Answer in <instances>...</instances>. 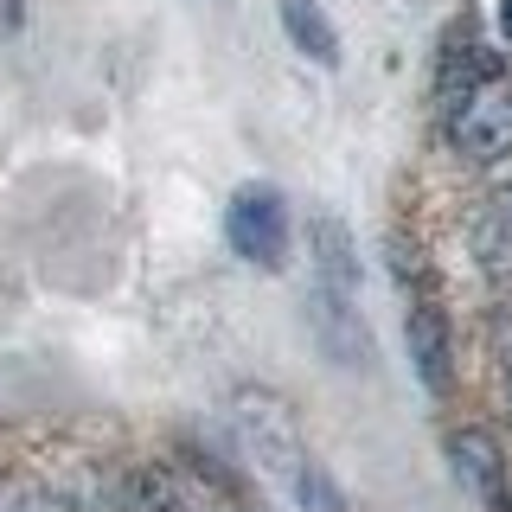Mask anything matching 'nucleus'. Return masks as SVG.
<instances>
[{"label":"nucleus","instance_id":"f03ea898","mask_svg":"<svg viewBox=\"0 0 512 512\" xmlns=\"http://www.w3.org/2000/svg\"><path fill=\"white\" fill-rule=\"evenodd\" d=\"M448 135H455V148L468 154V160H500V154H512V77L506 71L480 77V84L455 103Z\"/></svg>","mask_w":512,"mask_h":512},{"label":"nucleus","instance_id":"39448f33","mask_svg":"<svg viewBox=\"0 0 512 512\" xmlns=\"http://www.w3.org/2000/svg\"><path fill=\"white\" fill-rule=\"evenodd\" d=\"M308 314H314V333H320V346H327V359L372 365V340H365V320H359V295H327V288H314Z\"/></svg>","mask_w":512,"mask_h":512},{"label":"nucleus","instance_id":"9d476101","mask_svg":"<svg viewBox=\"0 0 512 512\" xmlns=\"http://www.w3.org/2000/svg\"><path fill=\"white\" fill-rule=\"evenodd\" d=\"M480 77H493V58L480 52V45L468 39V26H461V39H448V52H442V96H468Z\"/></svg>","mask_w":512,"mask_h":512},{"label":"nucleus","instance_id":"9b49d317","mask_svg":"<svg viewBox=\"0 0 512 512\" xmlns=\"http://www.w3.org/2000/svg\"><path fill=\"white\" fill-rule=\"evenodd\" d=\"M474 256H480V269H487L493 282H512V224L493 212V205L474 218Z\"/></svg>","mask_w":512,"mask_h":512},{"label":"nucleus","instance_id":"4468645a","mask_svg":"<svg viewBox=\"0 0 512 512\" xmlns=\"http://www.w3.org/2000/svg\"><path fill=\"white\" fill-rule=\"evenodd\" d=\"M493 212H500V218H506V224H512V180H506V186H500V192H493Z\"/></svg>","mask_w":512,"mask_h":512},{"label":"nucleus","instance_id":"6e6552de","mask_svg":"<svg viewBox=\"0 0 512 512\" xmlns=\"http://www.w3.org/2000/svg\"><path fill=\"white\" fill-rule=\"evenodd\" d=\"M276 13H282V32H288V45H295L301 58L340 64V32H333V20H327L320 0H276Z\"/></svg>","mask_w":512,"mask_h":512},{"label":"nucleus","instance_id":"f257e3e1","mask_svg":"<svg viewBox=\"0 0 512 512\" xmlns=\"http://www.w3.org/2000/svg\"><path fill=\"white\" fill-rule=\"evenodd\" d=\"M224 237L231 250L256 269H282L288 256V205L276 186H244L231 205H224Z\"/></svg>","mask_w":512,"mask_h":512},{"label":"nucleus","instance_id":"ddd939ff","mask_svg":"<svg viewBox=\"0 0 512 512\" xmlns=\"http://www.w3.org/2000/svg\"><path fill=\"white\" fill-rule=\"evenodd\" d=\"M0 512H64V506L32 480H13V487H0Z\"/></svg>","mask_w":512,"mask_h":512},{"label":"nucleus","instance_id":"20e7f679","mask_svg":"<svg viewBox=\"0 0 512 512\" xmlns=\"http://www.w3.org/2000/svg\"><path fill=\"white\" fill-rule=\"evenodd\" d=\"M237 416H244V436L256 448V461H263L269 474H282L301 461V442H295V416H288L282 397H269V391H244L237 397Z\"/></svg>","mask_w":512,"mask_h":512},{"label":"nucleus","instance_id":"423d86ee","mask_svg":"<svg viewBox=\"0 0 512 512\" xmlns=\"http://www.w3.org/2000/svg\"><path fill=\"white\" fill-rule=\"evenodd\" d=\"M448 461H455L461 487L474 493L487 512H506V461H500V442L480 436V429H461V436H448Z\"/></svg>","mask_w":512,"mask_h":512},{"label":"nucleus","instance_id":"2eb2a0df","mask_svg":"<svg viewBox=\"0 0 512 512\" xmlns=\"http://www.w3.org/2000/svg\"><path fill=\"white\" fill-rule=\"evenodd\" d=\"M500 32L512 39V0H500Z\"/></svg>","mask_w":512,"mask_h":512},{"label":"nucleus","instance_id":"1a4fd4ad","mask_svg":"<svg viewBox=\"0 0 512 512\" xmlns=\"http://www.w3.org/2000/svg\"><path fill=\"white\" fill-rule=\"evenodd\" d=\"M122 506L128 512H205V500L173 468H135L122 487Z\"/></svg>","mask_w":512,"mask_h":512},{"label":"nucleus","instance_id":"0eeeda50","mask_svg":"<svg viewBox=\"0 0 512 512\" xmlns=\"http://www.w3.org/2000/svg\"><path fill=\"white\" fill-rule=\"evenodd\" d=\"M308 250H314V269H320V288H327V295H359V250H352L346 224L333 212H314Z\"/></svg>","mask_w":512,"mask_h":512},{"label":"nucleus","instance_id":"f8f14e48","mask_svg":"<svg viewBox=\"0 0 512 512\" xmlns=\"http://www.w3.org/2000/svg\"><path fill=\"white\" fill-rule=\"evenodd\" d=\"M288 487H295L301 512H352V506H346V493L333 487V474L320 468V461H308V455H301L295 468H288Z\"/></svg>","mask_w":512,"mask_h":512},{"label":"nucleus","instance_id":"7ed1b4c3","mask_svg":"<svg viewBox=\"0 0 512 512\" xmlns=\"http://www.w3.org/2000/svg\"><path fill=\"white\" fill-rule=\"evenodd\" d=\"M404 346H410V372L442 397L448 378H455V340H448V314L429 295H416L404 308Z\"/></svg>","mask_w":512,"mask_h":512}]
</instances>
